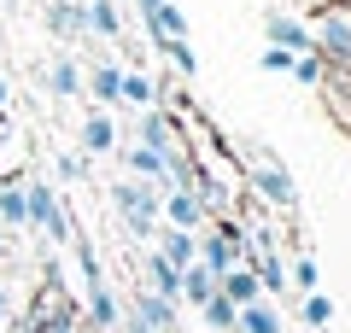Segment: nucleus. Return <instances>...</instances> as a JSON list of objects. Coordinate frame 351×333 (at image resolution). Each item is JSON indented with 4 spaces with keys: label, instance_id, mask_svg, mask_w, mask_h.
I'll return each instance as SVG.
<instances>
[{
    "label": "nucleus",
    "instance_id": "f257e3e1",
    "mask_svg": "<svg viewBox=\"0 0 351 333\" xmlns=\"http://www.w3.org/2000/svg\"><path fill=\"white\" fill-rule=\"evenodd\" d=\"M112 205H117V217H123V228L135 240H152L158 234V193H152V182H117L112 187Z\"/></svg>",
    "mask_w": 351,
    "mask_h": 333
},
{
    "label": "nucleus",
    "instance_id": "f03ea898",
    "mask_svg": "<svg viewBox=\"0 0 351 333\" xmlns=\"http://www.w3.org/2000/svg\"><path fill=\"white\" fill-rule=\"evenodd\" d=\"M24 205H29V228H41L47 246H64V240H71V217H64L59 193H53L47 182H29L24 187Z\"/></svg>",
    "mask_w": 351,
    "mask_h": 333
},
{
    "label": "nucleus",
    "instance_id": "7ed1b4c3",
    "mask_svg": "<svg viewBox=\"0 0 351 333\" xmlns=\"http://www.w3.org/2000/svg\"><path fill=\"white\" fill-rule=\"evenodd\" d=\"M316 94H322V111L351 135V59H322V76H316Z\"/></svg>",
    "mask_w": 351,
    "mask_h": 333
},
{
    "label": "nucleus",
    "instance_id": "20e7f679",
    "mask_svg": "<svg viewBox=\"0 0 351 333\" xmlns=\"http://www.w3.org/2000/svg\"><path fill=\"white\" fill-rule=\"evenodd\" d=\"M205 187H164L158 193V222H170V228H188V234H199L205 228Z\"/></svg>",
    "mask_w": 351,
    "mask_h": 333
},
{
    "label": "nucleus",
    "instance_id": "39448f33",
    "mask_svg": "<svg viewBox=\"0 0 351 333\" xmlns=\"http://www.w3.org/2000/svg\"><path fill=\"white\" fill-rule=\"evenodd\" d=\"M252 187H258V199H269V205H281V210L299 205V187H293V175L281 170V164L269 158L263 147H252Z\"/></svg>",
    "mask_w": 351,
    "mask_h": 333
},
{
    "label": "nucleus",
    "instance_id": "423d86ee",
    "mask_svg": "<svg viewBox=\"0 0 351 333\" xmlns=\"http://www.w3.org/2000/svg\"><path fill=\"white\" fill-rule=\"evenodd\" d=\"M263 47L311 53V24H304L299 12H263Z\"/></svg>",
    "mask_w": 351,
    "mask_h": 333
},
{
    "label": "nucleus",
    "instance_id": "0eeeda50",
    "mask_svg": "<svg viewBox=\"0 0 351 333\" xmlns=\"http://www.w3.org/2000/svg\"><path fill=\"white\" fill-rule=\"evenodd\" d=\"M217 293H223L228 298V304H252V298H263L258 293V275H252V263H234V269H223V275H217Z\"/></svg>",
    "mask_w": 351,
    "mask_h": 333
},
{
    "label": "nucleus",
    "instance_id": "6e6552de",
    "mask_svg": "<svg viewBox=\"0 0 351 333\" xmlns=\"http://www.w3.org/2000/svg\"><path fill=\"white\" fill-rule=\"evenodd\" d=\"M135 316L147 321L152 333H170L176 328V298H164V293H152V286H147V293H135Z\"/></svg>",
    "mask_w": 351,
    "mask_h": 333
},
{
    "label": "nucleus",
    "instance_id": "1a4fd4ad",
    "mask_svg": "<svg viewBox=\"0 0 351 333\" xmlns=\"http://www.w3.org/2000/svg\"><path fill=\"white\" fill-rule=\"evenodd\" d=\"M47 36H53V41H76V36H88L82 6H76V0H53V6H47Z\"/></svg>",
    "mask_w": 351,
    "mask_h": 333
},
{
    "label": "nucleus",
    "instance_id": "9d476101",
    "mask_svg": "<svg viewBox=\"0 0 351 333\" xmlns=\"http://www.w3.org/2000/svg\"><path fill=\"white\" fill-rule=\"evenodd\" d=\"M158 251H164V263H176V269L199 263V240H193L188 228H164V234H158Z\"/></svg>",
    "mask_w": 351,
    "mask_h": 333
},
{
    "label": "nucleus",
    "instance_id": "9b49d317",
    "mask_svg": "<svg viewBox=\"0 0 351 333\" xmlns=\"http://www.w3.org/2000/svg\"><path fill=\"white\" fill-rule=\"evenodd\" d=\"M234 333H281V316L263 304V298H252V304L234 310Z\"/></svg>",
    "mask_w": 351,
    "mask_h": 333
},
{
    "label": "nucleus",
    "instance_id": "f8f14e48",
    "mask_svg": "<svg viewBox=\"0 0 351 333\" xmlns=\"http://www.w3.org/2000/svg\"><path fill=\"white\" fill-rule=\"evenodd\" d=\"M252 275H258V293H287V263H281V251H252Z\"/></svg>",
    "mask_w": 351,
    "mask_h": 333
},
{
    "label": "nucleus",
    "instance_id": "ddd939ff",
    "mask_svg": "<svg viewBox=\"0 0 351 333\" xmlns=\"http://www.w3.org/2000/svg\"><path fill=\"white\" fill-rule=\"evenodd\" d=\"M147 29H152V41H170V36H188V12L182 6H170V0H158L147 12Z\"/></svg>",
    "mask_w": 351,
    "mask_h": 333
},
{
    "label": "nucleus",
    "instance_id": "4468645a",
    "mask_svg": "<svg viewBox=\"0 0 351 333\" xmlns=\"http://www.w3.org/2000/svg\"><path fill=\"white\" fill-rule=\"evenodd\" d=\"M211 293H217V275L205 269V263H188V269H182V286H176V298H188V304H205Z\"/></svg>",
    "mask_w": 351,
    "mask_h": 333
},
{
    "label": "nucleus",
    "instance_id": "2eb2a0df",
    "mask_svg": "<svg viewBox=\"0 0 351 333\" xmlns=\"http://www.w3.org/2000/svg\"><path fill=\"white\" fill-rule=\"evenodd\" d=\"M112 147H117L112 117H106V111H94V117L82 123V152H94V158H100V152H112Z\"/></svg>",
    "mask_w": 351,
    "mask_h": 333
},
{
    "label": "nucleus",
    "instance_id": "dca6fc26",
    "mask_svg": "<svg viewBox=\"0 0 351 333\" xmlns=\"http://www.w3.org/2000/svg\"><path fill=\"white\" fill-rule=\"evenodd\" d=\"M158 53L176 64V76H188V82L199 76V53H193V41H188V36H170V41H158Z\"/></svg>",
    "mask_w": 351,
    "mask_h": 333
},
{
    "label": "nucleus",
    "instance_id": "f3484780",
    "mask_svg": "<svg viewBox=\"0 0 351 333\" xmlns=\"http://www.w3.org/2000/svg\"><path fill=\"white\" fill-rule=\"evenodd\" d=\"M82 24L100 29V36H123V12H117V0H94V6H82Z\"/></svg>",
    "mask_w": 351,
    "mask_h": 333
},
{
    "label": "nucleus",
    "instance_id": "a211bd4d",
    "mask_svg": "<svg viewBox=\"0 0 351 333\" xmlns=\"http://www.w3.org/2000/svg\"><path fill=\"white\" fill-rule=\"evenodd\" d=\"M0 222L6 228H29V205H24V187L18 182H0Z\"/></svg>",
    "mask_w": 351,
    "mask_h": 333
},
{
    "label": "nucleus",
    "instance_id": "6ab92c4d",
    "mask_svg": "<svg viewBox=\"0 0 351 333\" xmlns=\"http://www.w3.org/2000/svg\"><path fill=\"white\" fill-rule=\"evenodd\" d=\"M147 281H152V293L176 298V286H182V269H176V263H164V251H147Z\"/></svg>",
    "mask_w": 351,
    "mask_h": 333
},
{
    "label": "nucleus",
    "instance_id": "aec40b11",
    "mask_svg": "<svg viewBox=\"0 0 351 333\" xmlns=\"http://www.w3.org/2000/svg\"><path fill=\"white\" fill-rule=\"evenodd\" d=\"M123 164H129V175H135V182H164V152H152V147L123 152Z\"/></svg>",
    "mask_w": 351,
    "mask_h": 333
},
{
    "label": "nucleus",
    "instance_id": "412c9836",
    "mask_svg": "<svg viewBox=\"0 0 351 333\" xmlns=\"http://www.w3.org/2000/svg\"><path fill=\"white\" fill-rule=\"evenodd\" d=\"M88 316H94V328L112 333L117 328V298L106 293V286H88Z\"/></svg>",
    "mask_w": 351,
    "mask_h": 333
},
{
    "label": "nucleus",
    "instance_id": "4be33fe9",
    "mask_svg": "<svg viewBox=\"0 0 351 333\" xmlns=\"http://www.w3.org/2000/svg\"><path fill=\"white\" fill-rule=\"evenodd\" d=\"M117 99H129V106H152V76H141V71H123V82H117Z\"/></svg>",
    "mask_w": 351,
    "mask_h": 333
},
{
    "label": "nucleus",
    "instance_id": "5701e85b",
    "mask_svg": "<svg viewBox=\"0 0 351 333\" xmlns=\"http://www.w3.org/2000/svg\"><path fill=\"white\" fill-rule=\"evenodd\" d=\"M47 88H53V94H76V88H82V71H76V59H53Z\"/></svg>",
    "mask_w": 351,
    "mask_h": 333
},
{
    "label": "nucleus",
    "instance_id": "b1692460",
    "mask_svg": "<svg viewBox=\"0 0 351 333\" xmlns=\"http://www.w3.org/2000/svg\"><path fill=\"white\" fill-rule=\"evenodd\" d=\"M199 310H205V321H211V328H217V333H234V304H228V298H223V293H211V298H205V304H199Z\"/></svg>",
    "mask_w": 351,
    "mask_h": 333
},
{
    "label": "nucleus",
    "instance_id": "393cba45",
    "mask_svg": "<svg viewBox=\"0 0 351 333\" xmlns=\"http://www.w3.org/2000/svg\"><path fill=\"white\" fill-rule=\"evenodd\" d=\"M117 82H123V71H117V64H100V71H94V99H100V106H117Z\"/></svg>",
    "mask_w": 351,
    "mask_h": 333
},
{
    "label": "nucleus",
    "instance_id": "a878e982",
    "mask_svg": "<svg viewBox=\"0 0 351 333\" xmlns=\"http://www.w3.org/2000/svg\"><path fill=\"white\" fill-rule=\"evenodd\" d=\"M328 321H334V304H328V293H304V328L322 333Z\"/></svg>",
    "mask_w": 351,
    "mask_h": 333
},
{
    "label": "nucleus",
    "instance_id": "bb28decb",
    "mask_svg": "<svg viewBox=\"0 0 351 333\" xmlns=\"http://www.w3.org/2000/svg\"><path fill=\"white\" fill-rule=\"evenodd\" d=\"M287 76H293V82H304V88H316V76H322V53H316V47H311V53H299Z\"/></svg>",
    "mask_w": 351,
    "mask_h": 333
},
{
    "label": "nucleus",
    "instance_id": "cd10ccee",
    "mask_svg": "<svg viewBox=\"0 0 351 333\" xmlns=\"http://www.w3.org/2000/svg\"><path fill=\"white\" fill-rule=\"evenodd\" d=\"M293 59H299V53H287V47H263V53H258V64H263L269 76H287Z\"/></svg>",
    "mask_w": 351,
    "mask_h": 333
},
{
    "label": "nucleus",
    "instance_id": "c85d7f7f",
    "mask_svg": "<svg viewBox=\"0 0 351 333\" xmlns=\"http://www.w3.org/2000/svg\"><path fill=\"white\" fill-rule=\"evenodd\" d=\"M287 281L299 286V293H316V263H311V258H299V263L287 269Z\"/></svg>",
    "mask_w": 351,
    "mask_h": 333
},
{
    "label": "nucleus",
    "instance_id": "c756f323",
    "mask_svg": "<svg viewBox=\"0 0 351 333\" xmlns=\"http://www.w3.org/2000/svg\"><path fill=\"white\" fill-rule=\"evenodd\" d=\"M59 175H64V182H82V175H88V158H82V152H59Z\"/></svg>",
    "mask_w": 351,
    "mask_h": 333
},
{
    "label": "nucleus",
    "instance_id": "7c9ffc66",
    "mask_svg": "<svg viewBox=\"0 0 351 333\" xmlns=\"http://www.w3.org/2000/svg\"><path fill=\"white\" fill-rule=\"evenodd\" d=\"M322 6H334V0H287V12H299V18H304V24H311V18H316V12H322Z\"/></svg>",
    "mask_w": 351,
    "mask_h": 333
},
{
    "label": "nucleus",
    "instance_id": "2f4dec72",
    "mask_svg": "<svg viewBox=\"0 0 351 333\" xmlns=\"http://www.w3.org/2000/svg\"><path fill=\"white\" fill-rule=\"evenodd\" d=\"M6 316H12V293L0 286V328H6Z\"/></svg>",
    "mask_w": 351,
    "mask_h": 333
},
{
    "label": "nucleus",
    "instance_id": "473e14b6",
    "mask_svg": "<svg viewBox=\"0 0 351 333\" xmlns=\"http://www.w3.org/2000/svg\"><path fill=\"white\" fill-rule=\"evenodd\" d=\"M123 333H152V328H147L141 316H129V321H123Z\"/></svg>",
    "mask_w": 351,
    "mask_h": 333
},
{
    "label": "nucleus",
    "instance_id": "72a5a7b5",
    "mask_svg": "<svg viewBox=\"0 0 351 333\" xmlns=\"http://www.w3.org/2000/svg\"><path fill=\"white\" fill-rule=\"evenodd\" d=\"M0 251H6V240H0Z\"/></svg>",
    "mask_w": 351,
    "mask_h": 333
},
{
    "label": "nucleus",
    "instance_id": "f704fd0d",
    "mask_svg": "<svg viewBox=\"0 0 351 333\" xmlns=\"http://www.w3.org/2000/svg\"><path fill=\"white\" fill-rule=\"evenodd\" d=\"M117 6H123V0H117Z\"/></svg>",
    "mask_w": 351,
    "mask_h": 333
},
{
    "label": "nucleus",
    "instance_id": "c9c22d12",
    "mask_svg": "<svg viewBox=\"0 0 351 333\" xmlns=\"http://www.w3.org/2000/svg\"><path fill=\"white\" fill-rule=\"evenodd\" d=\"M346 6H351V0H346Z\"/></svg>",
    "mask_w": 351,
    "mask_h": 333
},
{
    "label": "nucleus",
    "instance_id": "e433bc0d",
    "mask_svg": "<svg viewBox=\"0 0 351 333\" xmlns=\"http://www.w3.org/2000/svg\"><path fill=\"white\" fill-rule=\"evenodd\" d=\"M170 333H176V328H170Z\"/></svg>",
    "mask_w": 351,
    "mask_h": 333
}]
</instances>
